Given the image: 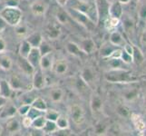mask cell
I'll use <instances>...</instances> for the list:
<instances>
[{
  "label": "cell",
  "mask_w": 146,
  "mask_h": 136,
  "mask_svg": "<svg viewBox=\"0 0 146 136\" xmlns=\"http://www.w3.org/2000/svg\"><path fill=\"white\" fill-rule=\"evenodd\" d=\"M106 81L110 83L118 84H128L133 83L137 78L133 76V74L127 71L126 69H111L104 75Z\"/></svg>",
  "instance_id": "obj_1"
},
{
  "label": "cell",
  "mask_w": 146,
  "mask_h": 136,
  "mask_svg": "<svg viewBox=\"0 0 146 136\" xmlns=\"http://www.w3.org/2000/svg\"><path fill=\"white\" fill-rule=\"evenodd\" d=\"M1 17L7 25L12 27H16L21 22L22 19V12L18 8V7H6L0 12Z\"/></svg>",
  "instance_id": "obj_2"
},
{
  "label": "cell",
  "mask_w": 146,
  "mask_h": 136,
  "mask_svg": "<svg viewBox=\"0 0 146 136\" xmlns=\"http://www.w3.org/2000/svg\"><path fill=\"white\" fill-rule=\"evenodd\" d=\"M66 11L74 21L81 25L82 27L86 28L89 31H91V30H93L95 27L94 21L89 16H87L86 14L82 13L79 10H76L72 7H69L68 9H66Z\"/></svg>",
  "instance_id": "obj_3"
},
{
  "label": "cell",
  "mask_w": 146,
  "mask_h": 136,
  "mask_svg": "<svg viewBox=\"0 0 146 136\" xmlns=\"http://www.w3.org/2000/svg\"><path fill=\"white\" fill-rule=\"evenodd\" d=\"M94 1L97 15V22L104 23L105 19L109 17V0H94Z\"/></svg>",
  "instance_id": "obj_4"
},
{
  "label": "cell",
  "mask_w": 146,
  "mask_h": 136,
  "mask_svg": "<svg viewBox=\"0 0 146 136\" xmlns=\"http://www.w3.org/2000/svg\"><path fill=\"white\" fill-rule=\"evenodd\" d=\"M46 81L43 74V70L40 67L36 68L33 74V80H32L33 87L36 90H40L46 86Z\"/></svg>",
  "instance_id": "obj_5"
},
{
  "label": "cell",
  "mask_w": 146,
  "mask_h": 136,
  "mask_svg": "<svg viewBox=\"0 0 146 136\" xmlns=\"http://www.w3.org/2000/svg\"><path fill=\"white\" fill-rule=\"evenodd\" d=\"M70 115L75 124L80 125L84 122V112L83 108L78 104L72 105L70 109Z\"/></svg>",
  "instance_id": "obj_6"
},
{
  "label": "cell",
  "mask_w": 146,
  "mask_h": 136,
  "mask_svg": "<svg viewBox=\"0 0 146 136\" xmlns=\"http://www.w3.org/2000/svg\"><path fill=\"white\" fill-rule=\"evenodd\" d=\"M8 83L14 91L22 90L27 86V82H25V78L18 74H13L10 76Z\"/></svg>",
  "instance_id": "obj_7"
},
{
  "label": "cell",
  "mask_w": 146,
  "mask_h": 136,
  "mask_svg": "<svg viewBox=\"0 0 146 136\" xmlns=\"http://www.w3.org/2000/svg\"><path fill=\"white\" fill-rule=\"evenodd\" d=\"M73 84V89L79 94L84 95L90 92V86L84 81L81 76H77L76 78H74Z\"/></svg>",
  "instance_id": "obj_8"
},
{
  "label": "cell",
  "mask_w": 146,
  "mask_h": 136,
  "mask_svg": "<svg viewBox=\"0 0 146 136\" xmlns=\"http://www.w3.org/2000/svg\"><path fill=\"white\" fill-rule=\"evenodd\" d=\"M30 9H31V12L35 16H43V15L46 14L47 10V4L43 0H36L31 4Z\"/></svg>",
  "instance_id": "obj_9"
},
{
  "label": "cell",
  "mask_w": 146,
  "mask_h": 136,
  "mask_svg": "<svg viewBox=\"0 0 146 136\" xmlns=\"http://www.w3.org/2000/svg\"><path fill=\"white\" fill-rule=\"evenodd\" d=\"M121 18H122V25L124 32L128 36L133 34L135 30V23L133 21V19L130 16H128V15H123V14L122 15Z\"/></svg>",
  "instance_id": "obj_10"
},
{
  "label": "cell",
  "mask_w": 146,
  "mask_h": 136,
  "mask_svg": "<svg viewBox=\"0 0 146 136\" xmlns=\"http://www.w3.org/2000/svg\"><path fill=\"white\" fill-rule=\"evenodd\" d=\"M103 100L97 94H93L91 96V101H90V106L94 114L97 115L102 113L103 112Z\"/></svg>",
  "instance_id": "obj_11"
},
{
  "label": "cell",
  "mask_w": 146,
  "mask_h": 136,
  "mask_svg": "<svg viewBox=\"0 0 146 136\" xmlns=\"http://www.w3.org/2000/svg\"><path fill=\"white\" fill-rule=\"evenodd\" d=\"M17 113V108L13 104H4L0 108V119H8L14 117Z\"/></svg>",
  "instance_id": "obj_12"
},
{
  "label": "cell",
  "mask_w": 146,
  "mask_h": 136,
  "mask_svg": "<svg viewBox=\"0 0 146 136\" xmlns=\"http://www.w3.org/2000/svg\"><path fill=\"white\" fill-rule=\"evenodd\" d=\"M27 59L35 69L40 67L39 64H40V59H41V54H40L39 49L37 47H32Z\"/></svg>",
  "instance_id": "obj_13"
},
{
  "label": "cell",
  "mask_w": 146,
  "mask_h": 136,
  "mask_svg": "<svg viewBox=\"0 0 146 136\" xmlns=\"http://www.w3.org/2000/svg\"><path fill=\"white\" fill-rule=\"evenodd\" d=\"M54 56L52 52L41 55V59H40V64H39L40 68L44 70V71L51 69L54 64Z\"/></svg>",
  "instance_id": "obj_14"
},
{
  "label": "cell",
  "mask_w": 146,
  "mask_h": 136,
  "mask_svg": "<svg viewBox=\"0 0 146 136\" xmlns=\"http://www.w3.org/2000/svg\"><path fill=\"white\" fill-rule=\"evenodd\" d=\"M80 76L83 78L84 81L90 87L91 85L94 83L95 80V73L94 70L89 67V66H85L82 71L81 74H80Z\"/></svg>",
  "instance_id": "obj_15"
},
{
  "label": "cell",
  "mask_w": 146,
  "mask_h": 136,
  "mask_svg": "<svg viewBox=\"0 0 146 136\" xmlns=\"http://www.w3.org/2000/svg\"><path fill=\"white\" fill-rule=\"evenodd\" d=\"M130 116L137 132L141 133H144L146 131V123L144 122V120L137 113H131Z\"/></svg>",
  "instance_id": "obj_16"
},
{
  "label": "cell",
  "mask_w": 146,
  "mask_h": 136,
  "mask_svg": "<svg viewBox=\"0 0 146 136\" xmlns=\"http://www.w3.org/2000/svg\"><path fill=\"white\" fill-rule=\"evenodd\" d=\"M78 45L85 54H92L95 50V43L91 38H84L81 40Z\"/></svg>",
  "instance_id": "obj_17"
},
{
  "label": "cell",
  "mask_w": 146,
  "mask_h": 136,
  "mask_svg": "<svg viewBox=\"0 0 146 136\" xmlns=\"http://www.w3.org/2000/svg\"><path fill=\"white\" fill-rule=\"evenodd\" d=\"M123 14V9L118 0L112 4H110L109 7V17H116V18H121L122 15Z\"/></svg>",
  "instance_id": "obj_18"
},
{
  "label": "cell",
  "mask_w": 146,
  "mask_h": 136,
  "mask_svg": "<svg viewBox=\"0 0 146 136\" xmlns=\"http://www.w3.org/2000/svg\"><path fill=\"white\" fill-rule=\"evenodd\" d=\"M53 71L59 75H62L65 74L68 70V64L64 60H58V61H54L53 66H52Z\"/></svg>",
  "instance_id": "obj_19"
},
{
  "label": "cell",
  "mask_w": 146,
  "mask_h": 136,
  "mask_svg": "<svg viewBox=\"0 0 146 136\" xmlns=\"http://www.w3.org/2000/svg\"><path fill=\"white\" fill-rule=\"evenodd\" d=\"M14 90L10 86L7 80H0V95L2 97L8 99L12 96Z\"/></svg>",
  "instance_id": "obj_20"
},
{
  "label": "cell",
  "mask_w": 146,
  "mask_h": 136,
  "mask_svg": "<svg viewBox=\"0 0 146 136\" xmlns=\"http://www.w3.org/2000/svg\"><path fill=\"white\" fill-rule=\"evenodd\" d=\"M6 128L7 131L10 133H16L20 131L21 125H20L19 121L16 117H11L7 119V122L6 123Z\"/></svg>",
  "instance_id": "obj_21"
},
{
  "label": "cell",
  "mask_w": 146,
  "mask_h": 136,
  "mask_svg": "<svg viewBox=\"0 0 146 136\" xmlns=\"http://www.w3.org/2000/svg\"><path fill=\"white\" fill-rule=\"evenodd\" d=\"M64 91L60 87H54L49 91V99L54 103H60L64 98Z\"/></svg>",
  "instance_id": "obj_22"
},
{
  "label": "cell",
  "mask_w": 146,
  "mask_h": 136,
  "mask_svg": "<svg viewBox=\"0 0 146 136\" xmlns=\"http://www.w3.org/2000/svg\"><path fill=\"white\" fill-rule=\"evenodd\" d=\"M110 42L113 44L116 45V46L120 47V46H123L125 41L123 39V36H122L119 31H116V30H113L111 31L110 34Z\"/></svg>",
  "instance_id": "obj_23"
},
{
  "label": "cell",
  "mask_w": 146,
  "mask_h": 136,
  "mask_svg": "<svg viewBox=\"0 0 146 136\" xmlns=\"http://www.w3.org/2000/svg\"><path fill=\"white\" fill-rule=\"evenodd\" d=\"M18 65H19V67L21 68L23 73L29 75V76L32 75L35 72V70H36L31 65V64L27 61V58H23L21 56H20V59L18 60Z\"/></svg>",
  "instance_id": "obj_24"
},
{
  "label": "cell",
  "mask_w": 146,
  "mask_h": 136,
  "mask_svg": "<svg viewBox=\"0 0 146 136\" xmlns=\"http://www.w3.org/2000/svg\"><path fill=\"white\" fill-rule=\"evenodd\" d=\"M65 47H66V51L70 54L74 55V56H76V57H83V55L85 54L81 48L79 47L78 44H75L74 42H68L65 45Z\"/></svg>",
  "instance_id": "obj_25"
},
{
  "label": "cell",
  "mask_w": 146,
  "mask_h": 136,
  "mask_svg": "<svg viewBox=\"0 0 146 136\" xmlns=\"http://www.w3.org/2000/svg\"><path fill=\"white\" fill-rule=\"evenodd\" d=\"M117 47L118 46L113 44L111 42L104 44L102 45V47H101V50H100V55H101V57L104 58V59H107L110 56V55H111V54H112Z\"/></svg>",
  "instance_id": "obj_26"
},
{
  "label": "cell",
  "mask_w": 146,
  "mask_h": 136,
  "mask_svg": "<svg viewBox=\"0 0 146 136\" xmlns=\"http://www.w3.org/2000/svg\"><path fill=\"white\" fill-rule=\"evenodd\" d=\"M55 17H56L57 21L61 25H64V26L69 24L70 20L72 19L71 17L69 16V14L67 13L66 10H64L63 8H59L57 10L56 14H55Z\"/></svg>",
  "instance_id": "obj_27"
},
{
  "label": "cell",
  "mask_w": 146,
  "mask_h": 136,
  "mask_svg": "<svg viewBox=\"0 0 146 136\" xmlns=\"http://www.w3.org/2000/svg\"><path fill=\"white\" fill-rule=\"evenodd\" d=\"M120 23H121V18L112 17H108L104 22L105 28L109 30V31H113L114 28H116L119 26Z\"/></svg>",
  "instance_id": "obj_28"
},
{
  "label": "cell",
  "mask_w": 146,
  "mask_h": 136,
  "mask_svg": "<svg viewBox=\"0 0 146 136\" xmlns=\"http://www.w3.org/2000/svg\"><path fill=\"white\" fill-rule=\"evenodd\" d=\"M31 49H32V46H31V44L27 42V39L23 40L21 44H20V46H19L20 56L23 58H27L28 56L30 51H31Z\"/></svg>",
  "instance_id": "obj_29"
},
{
  "label": "cell",
  "mask_w": 146,
  "mask_h": 136,
  "mask_svg": "<svg viewBox=\"0 0 146 136\" xmlns=\"http://www.w3.org/2000/svg\"><path fill=\"white\" fill-rule=\"evenodd\" d=\"M12 60L8 55L0 53V68L8 71L12 68Z\"/></svg>",
  "instance_id": "obj_30"
},
{
  "label": "cell",
  "mask_w": 146,
  "mask_h": 136,
  "mask_svg": "<svg viewBox=\"0 0 146 136\" xmlns=\"http://www.w3.org/2000/svg\"><path fill=\"white\" fill-rule=\"evenodd\" d=\"M27 42L31 44V46L32 47H37L39 46V44H41L42 42V36H41V34H39V33H34V34H31L30 36L27 38Z\"/></svg>",
  "instance_id": "obj_31"
},
{
  "label": "cell",
  "mask_w": 146,
  "mask_h": 136,
  "mask_svg": "<svg viewBox=\"0 0 146 136\" xmlns=\"http://www.w3.org/2000/svg\"><path fill=\"white\" fill-rule=\"evenodd\" d=\"M42 130H43L44 133L53 134V133H54L58 130V127H57V125H56V123L54 122V121L46 120V124H44V126L43 127Z\"/></svg>",
  "instance_id": "obj_32"
},
{
  "label": "cell",
  "mask_w": 146,
  "mask_h": 136,
  "mask_svg": "<svg viewBox=\"0 0 146 136\" xmlns=\"http://www.w3.org/2000/svg\"><path fill=\"white\" fill-rule=\"evenodd\" d=\"M138 97V90L137 88H128L124 91L123 93V98L128 101V102H133Z\"/></svg>",
  "instance_id": "obj_33"
},
{
  "label": "cell",
  "mask_w": 146,
  "mask_h": 136,
  "mask_svg": "<svg viewBox=\"0 0 146 136\" xmlns=\"http://www.w3.org/2000/svg\"><path fill=\"white\" fill-rule=\"evenodd\" d=\"M46 33H47V36L50 39H57L60 36V34H61V30H60L58 27L55 26V25H52V26L48 27Z\"/></svg>",
  "instance_id": "obj_34"
},
{
  "label": "cell",
  "mask_w": 146,
  "mask_h": 136,
  "mask_svg": "<svg viewBox=\"0 0 146 136\" xmlns=\"http://www.w3.org/2000/svg\"><path fill=\"white\" fill-rule=\"evenodd\" d=\"M31 106L39 110V111H41V112H44V111L47 109V105H46V101L41 97H36L35 99L33 101V103H31Z\"/></svg>",
  "instance_id": "obj_35"
},
{
  "label": "cell",
  "mask_w": 146,
  "mask_h": 136,
  "mask_svg": "<svg viewBox=\"0 0 146 136\" xmlns=\"http://www.w3.org/2000/svg\"><path fill=\"white\" fill-rule=\"evenodd\" d=\"M144 61V55L142 53V51L137 46L133 45V62H134L136 64H143Z\"/></svg>",
  "instance_id": "obj_36"
},
{
  "label": "cell",
  "mask_w": 146,
  "mask_h": 136,
  "mask_svg": "<svg viewBox=\"0 0 146 136\" xmlns=\"http://www.w3.org/2000/svg\"><path fill=\"white\" fill-rule=\"evenodd\" d=\"M37 96H36V94H33L32 92H27V93H24L23 94H21L20 96V101L22 102V103H27V104H30L33 103V101L36 99Z\"/></svg>",
  "instance_id": "obj_37"
},
{
  "label": "cell",
  "mask_w": 146,
  "mask_h": 136,
  "mask_svg": "<svg viewBox=\"0 0 146 136\" xmlns=\"http://www.w3.org/2000/svg\"><path fill=\"white\" fill-rule=\"evenodd\" d=\"M46 122V119L44 115H41V116H38L37 118L34 119L33 122H32V126L36 129V130H42L43 127L44 126Z\"/></svg>",
  "instance_id": "obj_38"
},
{
  "label": "cell",
  "mask_w": 146,
  "mask_h": 136,
  "mask_svg": "<svg viewBox=\"0 0 146 136\" xmlns=\"http://www.w3.org/2000/svg\"><path fill=\"white\" fill-rule=\"evenodd\" d=\"M44 113V116L46 117V120L54 121V122H55V121L57 120V118L59 117V115H60V113L55 110H48V109H46Z\"/></svg>",
  "instance_id": "obj_39"
},
{
  "label": "cell",
  "mask_w": 146,
  "mask_h": 136,
  "mask_svg": "<svg viewBox=\"0 0 146 136\" xmlns=\"http://www.w3.org/2000/svg\"><path fill=\"white\" fill-rule=\"evenodd\" d=\"M108 60V65L111 66V69H124L123 65L124 63L119 59H107Z\"/></svg>",
  "instance_id": "obj_40"
},
{
  "label": "cell",
  "mask_w": 146,
  "mask_h": 136,
  "mask_svg": "<svg viewBox=\"0 0 146 136\" xmlns=\"http://www.w3.org/2000/svg\"><path fill=\"white\" fill-rule=\"evenodd\" d=\"M58 129H68L69 128V122L66 117H64V115H59L57 120L55 121Z\"/></svg>",
  "instance_id": "obj_41"
},
{
  "label": "cell",
  "mask_w": 146,
  "mask_h": 136,
  "mask_svg": "<svg viewBox=\"0 0 146 136\" xmlns=\"http://www.w3.org/2000/svg\"><path fill=\"white\" fill-rule=\"evenodd\" d=\"M38 49L40 51V54L41 55H44V54H46L48 53H51L52 52V47L51 45H50L46 41H44V40H42L41 44H39L38 46Z\"/></svg>",
  "instance_id": "obj_42"
},
{
  "label": "cell",
  "mask_w": 146,
  "mask_h": 136,
  "mask_svg": "<svg viewBox=\"0 0 146 136\" xmlns=\"http://www.w3.org/2000/svg\"><path fill=\"white\" fill-rule=\"evenodd\" d=\"M116 112L119 115H121L122 117H128L131 115V112H130V109L125 106L123 104H120L118 105V107L116 109Z\"/></svg>",
  "instance_id": "obj_43"
},
{
  "label": "cell",
  "mask_w": 146,
  "mask_h": 136,
  "mask_svg": "<svg viewBox=\"0 0 146 136\" xmlns=\"http://www.w3.org/2000/svg\"><path fill=\"white\" fill-rule=\"evenodd\" d=\"M43 113L44 112H41V111H39V110H37V109H36V108H34V107L31 106L27 115L28 117L31 118L32 120H34V119L37 118L38 116H41V115H43Z\"/></svg>",
  "instance_id": "obj_44"
},
{
  "label": "cell",
  "mask_w": 146,
  "mask_h": 136,
  "mask_svg": "<svg viewBox=\"0 0 146 136\" xmlns=\"http://www.w3.org/2000/svg\"><path fill=\"white\" fill-rule=\"evenodd\" d=\"M31 107V105L30 104H27V103H22L20 106L17 108V113L19 115H21V116H25V115H27L28 111Z\"/></svg>",
  "instance_id": "obj_45"
},
{
  "label": "cell",
  "mask_w": 146,
  "mask_h": 136,
  "mask_svg": "<svg viewBox=\"0 0 146 136\" xmlns=\"http://www.w3.org/2000/svg\"><path fill=\"white\" fill-rule=\"evenodd\" d=\"M16 32L18 36H25V34H27V27L25 26V25H21V24H18L17 26H16Z\"/></svg>",
  "instance_id": "obj_46"
},
{
  "label": "cell",
  "mask_w": 146,
  "mask_h": 136,
  "mask_svg": "<svg viewBox=\"0 0 146 136\" xmlns=\"http://www.w3.org/2000/svg\"><path fill=\"white\" fill-rule=\"evenodd\" d=\"M138 15L141 19L143 20V21H146V3H143L140 6V8L138 10Z\"/></svg>",
  "instance_id": "obj_47"
},
{
  "label": "cell",
  "mask_w": 146,
  "mask_h": 136,
  "mask_svg": "<svg viewBox=\"0 0 146 136\" xmlns=\"http://www.w3.org/2000/svg\"><path fill=\"white\" fill-rule=\"evenodd\" d=\"M121 60L124 63V64H130L133 62V56L131 54H129L128 53H126L123 50L122 51V55H121Z\"/></svg>",
  "instance_id": "obj_48"
},
{
  "label": "cell",
  "mask_w": 146,
  "mask_h": 136,
  "mask_svg": "<svg viewBox=\"0 0 146 136\" xmlns=\"http://www.w3.org/2000/svg\"><path fill=\"white\" fill-rule=\"evenodd\" d=\"M107 128L104 123H98L96 126H95V133L98 135H102L104 133H106Z\"/></svg>",
  "instance_id": "obj_49"
},
{
  "label": "cell",
  "mask_w": 146,
  "mask_h": 136,
  "mask_svg": "<svg viewBox=\"0 0 146 136\" xmlns=\"http://www.w3.org/2000/svg\"><path fill=\"white\" fill-rule=\"evenodd\" d=\"M32 122H33V120L28 117L27 115H25V117L23 119V125H24V127H26V128H29V127H31L32 126Z\"/></svg>",
  "instance_id": "obj_50"
},
{
  "label": "cell",
  "mask_w": 146,
  "mask_h": 136,
  "mask_svg": "<svg viewBox=\"0 0 146 136\" xmlns=\"http://www.w3.org/2000/svg\"><path fill=\"white\" fill-rule=\"evenodd\" d=\"M19 0H6V7H18Z\"/></svg>",
  "instance_id": "obj_51"
},
{
  "label": "cell",
  "mask_w": 146,
  "mask_h": 136,
  "mask_svg": "<svg viewBox=\"0 0 146 136\" xmlns=\"http://www.w3.org/2000/svg\"><path fill=\"white\" fill-rule=\"evenodd\" d=\"M7 27V23L1 17H0V33L3 32L4 30H6Z\"/></svg>",
  "instance_id": "obj_52"
},
{
  "label": "cell",
  "mask_w": 146,
  "mask_h": 136,
  "mask_svg": "<svg viewBox=\"0 0 146 136\" xmlns=\"http://www.w3.org/2000/svg\"><path fill=\"white\" fill-rule=\"evenodd\" d=\"M6 49H7V44L2 37H0V53L6 51Z\"/></svg>",
  "instance_id": "obj_53"
},
{
  "label": "cell",
  "mask_w": 146,
  "mask_h": 136,
  "mask_svg": "<svg viewBox=\"0 0 146 136\" xmlns=\"http://www.w3.org/2000/svg\"><path fill=\"white\" fill-rule=\"evenodd\" d=\"M141 41H142L143 44H146V30L143 32L142 34V36H141Z\"/></svg>",
  "instance_id": "obj_54"
},
{
  "label": "cell",
  "mask_w": 146,
  "mask_h": 136,
  "mask_svg": "<svg viewBox=\"0 0 146 136\" xmlns=\"http://www.w3.org/2000/svg\"><path fill=\"white\" fill-rule=\"evenodd\" d=\"M7 103V99L6 98H4L2 97L1 95H0V108H1L4 104H6Z\"/></svg>",
  "instance_id": "obj_55"
},
{
  "label": "cell",
  "mask_w": 146,
  "mask_h": 136,
  "mask_svg": "<svg viewBox=\"0 0 146 136\" xmlns=\"http://www.w3.org/2000/svg\"><path fill=\"white\" fill-rule=\"evenodd\" d=\"M57 3H58L61 7H64L65 5L67 4V0H57Z\"/></svg>",
  "instance_id": "obj_56"
},
{
  "label": "cell",
  "mask_w": 146,
  "mask_h": 136,
  "mask_svg": "<svg viewBox=\"0 0 146 136\" xmlns=\"http://www.w3.org/2000/svg\"><path fill=\"white\" fill-rule=\"evenodd\" d=\"M118 1L121 3V4H123V5H126V4H128L130 1H131V0H118Z\"/></svg>",
  "instance_id": "obj_57"
},
{
  "label": "cell",
  "mask_w": 146,
  "mask_h": 136,
  "mask_svg": "<svg viewBox=\"0 0 146 136\" xmlns=\"http://www.w3.org/2000/svg\"><path fill=\"white\" fill-rule=\"evenodd\" d=\"M143 107L146 110V96L144 97V100H143Z\"/></svg>",
  "instance_id": "obj_58"
},
{
  "label": "cell",
  "mask_w": 146,
  "mask_h": 136,
  "mask_svg": "<svg viewBox=\"0 0 146 136\" xmlns=\"http://www.w3.org/2000/svg\"><path fill=\"white\" fill-rule=\"evenodd\" d=\"M2 133V127H1V125H0V135H1Z\"/></svg>",
  "instance_id": "obj_59"
},
{
  "label": "cell",
  "mask_w": 146,
  "mask_h": 136,
  "mask_svg": "<svg viewBox=\"0 0 146 136\" xmlns=\"http://www.w3.org/2000/svg\"><path fill=\"white\" fill-rule=\"evenodd\" d=\"M81 1H87V0H81Z\"/></svg>",
  "instance_id": "obj_60"
}]
</instances>
